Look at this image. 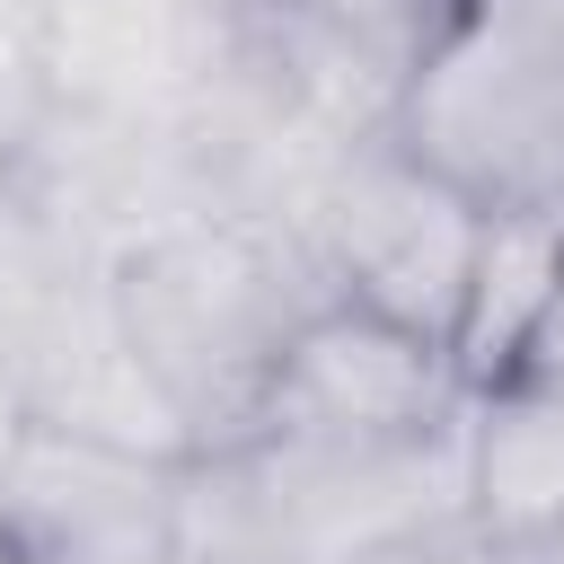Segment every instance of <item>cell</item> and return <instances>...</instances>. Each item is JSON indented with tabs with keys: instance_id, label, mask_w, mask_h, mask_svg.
Wrapping results in <instances>:
<instances>
[{
	"instance_id": "obj_2",
	"label": "cell",
	"mask_w": 564,
	"mask_h": 564,
	"mask_svg": "<svg viewBox=\"0 0 564 564\" xmlns=\"http://www.w3.org/2000/svg\"><path fill=\"white\" fill-rule=\"evenodd\" d=\"M458 397L467 388H458L441 335H414V326H397L361 300H335V308L282 326L256 414L291 441L397 449V441H423Z\"/></svg>"
},
{
	"instance_id": "obj_1",
	"label": "cell",
	"mask_w": 564,
	"mask_h": 564,
	"mask_svg": "<svg viewBox=\"0 0 564 564\" xmlns=\"http://www.w3.org/2000/svg\"><path fill=\"white\" fill-rule=\"evenodd\" d=\"M397 150L476 212L564 203V0H441L397 88Z\"/></svg>"
},
{
	"instance_id": "obj_6",
	"label": "cell",
	"mask_w": 564,
	"mask_h": 564,
	"mask_svg": "<svg viewBox=\"0 0 564 564\" xmlns=\"http://www.w3.org/2000/svg\"><path fill=\"white\" fill-rule=\"evenodd\" d=\"M529 564H564V529H546V538L529 546Z\"/></svg>"
},
{
	"instance_id": "obj_7",
	"label": "cell",
	"mask_w": 564,
	"mask_h": 564,
	"mask_svg": "<svg viewBox=\"0 0 564 564\" xmlns=\"http://www.w3.org/2000/svg\"><path fill=\"white\" fill-rule=\"evenodd\" d=\"M150 564H176V555H150Z\"/></svg>"
},
{
	"instance_id": "obj_3",
	"label": "cell",
	"mask_w": 564,
	"mask_h": 564,
	"mask_svg": "<svg viewBox=\"0 0 564 564\" xmlns=\"http://www.w3.org/2000/svg\"><path fill=\"white\" fill-rule=\"evenodd\" d=\"M476 229H485V212L388 141V159H370L344 185V203H335V273H344V300H361V308H379V317L449 344Z\"/></svg>"
},
{
	"instance_id": "obj_4",
	"label": "cell",
	"mask_w": 564,
	"mask_h": 564,
	"mask_svg": "<svg viewBox=\"0 0 564 564\" xmlns=\"http://www.w3.org/2000/svg\"><path fill=\"white\" fill-rule=\"evenodd\" d=\"M564 308V203H520V212H485L476 256H467V291L449 317V370L467 397L502 388L529 370V352L546 344Z\"/></svg>"
},
{
	"instance_id": "obj_5",
	"label": "cell",
	"mask_w": 564,
	"mask_h": 564,
	"mask_svg": "<svg viewBox=\"0 0 564 564\" xmlns=\"http://www.w3.org/2000/svg\"><path fill=\"white\" fill-rule=\"evenodd\" d=\"M476 511L511 546H538L546 529H564V388L555 379H502V388H485Z\"/></svg>"
}]
</instances>
